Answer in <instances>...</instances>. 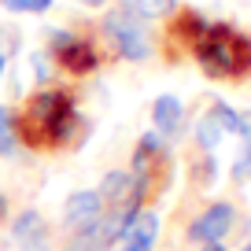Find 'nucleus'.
I'll return each mask as SVG.
<instances>
[{
	"instance_id": "7",
	"label": "nucleus",
	"mask_w": 251,
	"mask_h": 251,
	"mask_svg": "<svg viewBox=\"0 0 251 251\" xmlns=\"http://www.w3.org/2000/svg\"><path fill=\"white\" fill-rule=\"evenodd\" d=\"M229 229H233V207L229 203H211L192 226H188V236L200 240V244H218Z\"/></svg>"
},
{
	"instance_id": "18",
	"label": "nucleus",
	"mask_w": 251,
	"mask_h": 251,
	"mask_svg": "<svg viewBox=\"0 0 251 251\" xmlns=\"http://www.w3.org/2000/svg\"><path fill=\"white\" fill-rule=\"evenodd\" d=\"M0 78H4V52H0Z\"/></svg>"
},
{
	"instance_id": "5",
	"label": "nucleus",
	"mask_w": 251,
	"mask_h": 251,
	"mask_svg": "<svg viewBox=\"0 0 251 251\" xmlns=\"http://www.w3.org/2000/svg\"><path fill=\"white\" fill-rule=\"evenodd\" d=\"M103 37H107V45L115 48L122 59H148V55H151L148 26H144L137 15L122 11V8L111 11V15L103 19Z\"/></svg>"
},
{
	"instance_id": "21",
	"label": "nucleus",
	"mask_w": 251,
	"mask_h": 251,
	"mask_svg": "<svg viewBox=\"0 0 251 251\" xmlns=\"http://www.w3.org/2000/svg\"><path fill=\"white\" fill-rule=\"evenodd\" d=\"M244 251H251V244H248V248H244Z\"/></svg>"
},
{
	"instance_id": "16",
	"label": "nucleus",
	"mask_w": 251,
	"mask_h": 251,
	"mask_svg": "<svg viewBox=\"0 0 251 251\" xmlns=\"http://www.w3.org/2000/svg\"><path fill=\"white\" fill-rule=\"evenodd\" d=\"M236 177H251V144H248V151H244L240 159H236Z\"/></svg>"
},
{
	"instance_id": "10",
	"label": "nucleus",
	"mask_w": 251,
	"mask_h": 251,
	"mask_svg": "<svg viewBox=\"0 0 251 251\" xmlns=\"http://www.w3.org/2000/svg\"><path fill=\"white\" fill-rule=\"evenodd\" d=\"M15 240H19V248H23V251H48V229H45V222H41L37 211L19 214Z\"/></svg>"
},
{
	"instance_id": "15",
	"label": "nucleus",
	"mask_w": 251,
	"mask_h": 251,
	"mask_svg": "<svg viewBox=\"0 0 251 251\" xmlns=\"http://www.w3.org/2000/svg\"><path fill=\"white\" fill-rule=\"evenodd\" d=\"M8 11H19V15H41V11L52 8V0H0Z\"/></svg>"
},
{
	"instance_id": "14",
	"label": "nucleus",
	"mask_w": 251,
	"mask_h": 251,
	"mask_svg": "<svg viewBox=\"0 0 251 251\" xmlns=\"http://www.w3.org/2000/svg\"><path fill=\"white\" fill-rule=\"evenodd\" d=\"M15 144H19V137H15V111L0 107V155H11Z\"/></svg>"
},
{
	"instance_id": "8",
	"label": "nucleus",
	"mask_w": 251,
	"mask_h": 251,
	"mask_svg": "<svg viewBox=\"0 0 251 251\" xmlns=\"http://www.w3.org/2000/svg\"><path fill=\"white\" fill-rule=\"evenodd\" d=\"M155 236H159V218L151 211H137L129 218V226L122 229L118 244H122V251H151L155 248Z\"/></svg>"
},
{
	"instance_id": "6",
	"label": "nucleus",
	"mask_w": 251,
	"mask_h": 251,
	"mask_svg": "<svg viewBox=\"0 0 251 251\" xmlns=\"http://www.w3.org/2000/svg\"><path fill=\"white\" fill-rule=\"evenodd\" d=\"M100 218H103V200H100V192H74V196L67 200L63 226L71 229V233H85V229H93Z\"/></svg>"
},
{
	"instance_id": "2",
	"label": "nucleus",
	"mask_w": 251,
	"mask_h": 251,
	"mask_svg": "<svg viewBox=\"0 0 251 251\" xmlns=\"http://www.w3.org/2000/svg\"><path fill=\"white\" fill-rule=\"evenodd\" d=\"M188 52L196 55L200 71L207 78L233 81L251 74V37H244L229 23H203V30L196 33Z\"/></svg>"
},
{
	"instance_id": "1",
	"label": "nucleus",
	"mask_w": 251,
	"mask_h": 251,
	"mask_svg": "<svg viewBox=\"0 0 251 251\" xmlns=\"http://www.w3.org/2000/svg\"><path fill=\"white\" fill-rule=\"evenodd\" d=\"M15 137L30 151H59L78 137V103L71 89H37L15 115Z\"/></svg>"
},
{
	"instance_id": "9",
	"label": "nucleus",
	"mask_w": 251,
	"mask_h": 251,
	"mask_svg": "<svg viewBox=\"0 0 251 251\" xmlns=\"http://www.w3.org/2000/svg\"><path fill=\"white\" fill-rule=\"evenodd\" d=\"M151 122H155V129L163 137H177L181 126H185V107H181L177 96H159L155 103H151Z\"/></svg>"
},
{
	"instance_id": "17",
	"label": "nucleus",
	"mask_w": 251,
	"mask_h": 251,
	"mask_svg": "<svg viewBox=\"0 0 251 251\" xmlns=\"http://www.w3.org/2000/svg\"><path fill=\"white\" fill-rule=\"evenodd\" d=\"M203 251H226L222 244H203Z\"/></svg>"
},
{
	"instance_id": "12",
	"label": "nucleus",
	"mask_w": 251,
	"mask_h": 251,
	"mask_svg": "<svg viewBox=\"0 0 251 251\" xmlns=\"http://www.w3.org/2000/svg\"><path fill=\"white\" fill-rule=\"evenodd\" d=\"M203 30V19L196 15V11H181L177 19L170 23V37L181 41L185 48H192V41H196V33Z\"/></svg>"
},
{
	"instance_id": "20",
	"label": "nucleus",
	"mask_w": 251,
	"mask_h": 251,
	"mask_svg": "<svg viewBox=\"0 0 251 251\" xmlns=\"http://www.w3.org/2000/svg\"><path fill=\"white\" fill-rule=\"evenodd\" d=\"M0 218H4V200H0Z\"/></svg>"
},
{
	"instance_id": "11",
	"label": "nucleus",
	"mask_w": 251,
	"mask_h": 251,
	"mask_svg": "<svg viewBox=\"0 0 251 251\" xmlns=\"http://www.w3.org/2000/svg\"><path fill=\"white\" fill-rule=\"evenodd\" d=\"M111 244H115V236H111L107 229L96 222V226L85 229V233H74L63 251H111Z\"/></svg>"
},
{
	"instance_id": "4",
	"label": "nucleus",
	"mask_w": 251,
	"mask_h": 251,
	"mask_svg": "<svg viewBox=\"0 0 251 251\" xmlns=\"http://www.w3.org/2000/svg\"><path fill=\"white\" fill-rule=\"evenodd\" d=\"M129 177H133V188L141 196V203H148L155 192H163V185L170 181V155H166V144L159 133H144L137 141Z\"/></svg>"
},
{
	"instance_id": "3",
	"label": "nucleus",
	"mask_w": 251,
	"mask_h": 251,
	"mask_svg": "<svg viewBox=\"0 0 251 251\" xmlns=\"http://www.w3.org/2000/svg\"><path fill=\"white\" fill-rule=\"evenodd\" d=\"M48 55L55 59L63 74L71 78H89L93 71H100L103 63V52L89 33H78V30H52L48 37Z\"/></svg>"
},
{
	"instance_id": "19",
	"label": "nucleus",
	"mask_w": 251,
	"mask_h": 251,
	"mask_svg": "<svg viewBox=\"0 0 251 251\" xmlns=\"http://www.w3.org/2000/svg\"><path fill=\"white\" fill-rule=\"evenodd\" d=\"M81 4H93V8H96V4H103V0H81Z\"/></svg>"
},
{
	"instance_id": "13",
	"label": "nucleus",
	"mask_w": 251,
	"mask_h": 251,
	"mask_svg": "<svg viewBox=\"0 0 251 251\" xmlns=\"http://www.w3.org/2000/svg\"><path fill=\"white\" fill-rule=\"evenodd\" d=\"M122 11L137 19H163L174 11V0H122Z\"/></svg>"
}]
</instances>
